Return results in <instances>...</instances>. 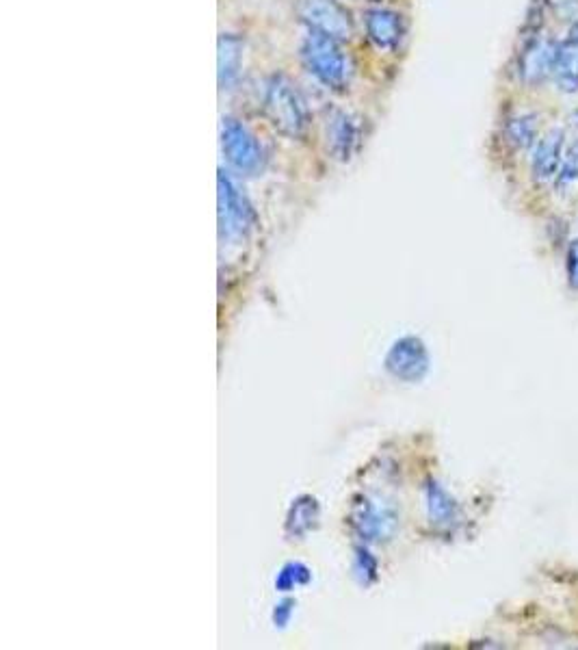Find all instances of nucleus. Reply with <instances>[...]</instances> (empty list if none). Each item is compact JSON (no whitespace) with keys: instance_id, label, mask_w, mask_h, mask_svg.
I'll use <instances>...</instances> for the list:
<instances>
[{"instance_id":"obj_1","label":"nucleus","mask_w":578,"mask_h":650,"mask_svg":"<svg viewBox=\"0 0 578 650\" xmlns=\"http://www.w3.org/2000/svg\"><path fill=\"white\" fill-rule=\"evenodd\" d=\"M340 44L343 42L308 31L299 48L301 63H304L308 74L332 91H345L353 76L351 59Z\"/></svg>"},{"instance_id":"obj_2","label":"nucleus","mask_w":578,"mask_h":650,"mask_svg":"<svg viewBox=\"0 0 578 650\" xmlns=\"http://www.w3.org/2000/svg\"><path fill=\"white\" fill-rule=\"evenodd\" d=\"M265 107L267 120L286 137H301L308 128V109L306 100L301 98L299 89L293 85L291 78L282 74L271 76L265 87Z\"/></svg>"},{"instance_id":"obj_3","label":"nucleus","mask_w":578,"mask_h":650,"mask_svg":"<svg viewBox=\"0 0 578 650\" xmlns=\"http://www.w3.org/2000/svg\"><path fill=\"white\" fill-rule=\"evenodd\" d=\"M221 150L232 169L243 176H256L265 167V150L258 137L236 117H223L221 124Z\"/></svg>"},{"instance_id":"obj_4","label":"nucleus","mask_w":578,"mask_h":650,"mask_svg":"<svg viewBox=\"0 0 578 650\" xmlns=\"http://www.w3.org/2000/svg\"><path fill=\"white\" fill-rule=\"evenodd\" d=\"M295 13L310 33L347 42L353 35L351 11L340 0H297Z\"/></svg>"},{"instance_id":"obj_5","label":"nucleus","mask_w":578,"mask_h":650,"mask_svg":"<svg viewBox=\"0 0 578 650\" xmlns=\"http://www.w3.org/2000/svg\"><path fill=\"white\" fill-rule=\"evenodd\" d=\"M559 42L555 37L540 33H529L518 52V78L522 85L535 87L544 83L548 76H555Z\"/></svg>"},{"instance_id":"obj_6","label":"nucleus","mask_w":578,"mask_h":650,"mask_svg":"<svg viewBox=\"0 0 578 650\" xmlns=\"http://www.w3.org/2000/svg\"><path fill=\"white\" fill-rule=\"evenodd\" d=\"M219 224L221 232L230 239H241L254 226L252 206L247 204L239 187L226 176L219 174Z\"/></svg>"},{"instance_id":"obj_7","label":"nucleus","mask_w":578,"mask_h":650,"mask_svg":"<svg viewBox=\"0 0 578 650\" xmlns=\"http://www.w3.org/2000/svg\"><path fill=\"white\" fill-rule=\"evenodd\" d=\"M364 35L369 44L379 52H397L407 35L405 18L397 9L390 7H369L362 18Z\"/></svg>"},{"instance_id":"obj_8","label":"nucleus","mask_w":578,"mask_h":650,"mask_svg":"<svg viewBox=\"0 0 578 650\" xmlns=\"http://www.w3.org/2000/svg\"><path fill=\"white\" fill-rule=\"evenodd\" d=\"M566 156V133L561 128H550L535 143L531 172L537 182H548L559 176V169Z\"/></svg>"},{"instance_id":"obj_9","label":"nucleus","mask_w":578,"mask_h":650,"mask_svg":"<svg viewBox=\"0 0 578 650\" xmlns=\"http://www.w3.org/2000/svg\"><path fill=\"white\" fill-rule=\"evenodd\" d=\"M325 139L336 159L347 161L360 141L358 120L343 109H334L325 117Z\"/></svg>"},{"instance_id":"obj_10","label":"nucleus","mask_w":578,"mask_h":650,"mask_svg":"<svg viewBox=\"0 0 578 650\" xmlns=\"http://www.w3.org/2000/svg\"><path fill=\"white\" fill-rule=\"evenodd\" d=\"M555 78L559 89L566 94L578 91V20L572 22L568 35L559 42Z\"/></svg>"},{"instance_id":"obj_11","label":"nucleus","mask_w":578,"mask_h":650,"mask_svg":"<svg viewBox=\"0 0 578 650\" xmlns=\"http://www.w3.org/2000/svg\"><path fill=\"white\" fill-rule=\"evenodd\" d=\"M243 63V39L234 33H223L219 37V85L230 89L241 74Z\"/></svg>"},{"instance_id":"obj_12","label":"nucleus","mask_w":578,"mask_h":650,"mask_svg":"<svg viewBox=\"0 0 578 650\" xmlns=\"http://www.w3.org/2000/svg\"><path fill=\"white\" fill-rule=\"evenodd\" d=\"M537 133H540V124H537L535 113H518L509 117L505 124V141L514 150H529L537 143Z\"/></svg>"},{"instance_id":"obj_13","label":"nucleus","mask_w":578,"mask_h":650,"mask_svg":"<svg viewBox=\"0 0 578 650\" xmlns=\"http://www.w3.org/2000/svg\"><path fill=\"white\" fill-rule=\"evenodd\" d=\"M429 505H431V516L436 518V523H453L455 520L457 507L442 488H431Z\"/></svg>"},{"instance_id":"obj_14","label":"nucleus","mask_w":578,"mask_h":650,"mask_svg":"<svg viewBox=\"0 0 578 650\" xmlns=\"http://www.w3.org/2000/svg\"><path fill=\"white\" fill-rule=\"evenodd\" d=\"M557 180L561 182V185H570V182L578 180V139L566 150Z\"/></svg>"},{"instance_id":"obj_15","label":"nucleus","mask_w":578,"mask_h":650,"mask_svg":"<svg viewBox=\"0 0 578 650\" xmlns=\"http://www.w3.org/2000/svg\"><path fill=\"white\" fill-rule=\"evenodd\" d=\"M566 269H568V280L578 289V239H574L568 245V256H566Z\"/></svg>"},{"instance_id":"obj_16","label":"nucleus","mask_w":578,"mask_h":650,"mask_svg":"<svg viewBox=\"0 0 578 650\" xmlns=\"http://www.w3.org/2000/svg\"><path fill=\"white\" fill-rule=\"evenodd\" d=\"M572 120H574V122H572V124H574V126H578V111H576V113H574V117H572Z\"/></svg>"}]
</instances>
